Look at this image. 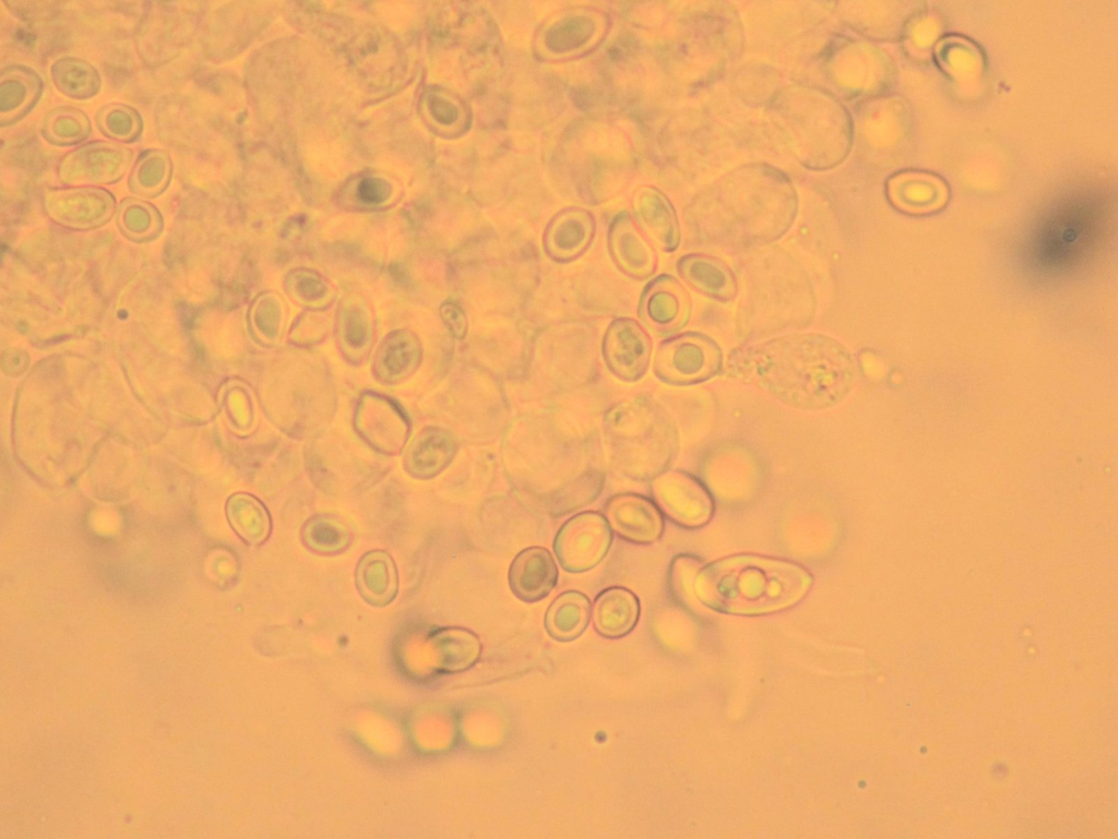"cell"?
<instances>
[{
    "label": "cell",
    "mask_w": 1118,
    "mask_h": 839,
    "mask_svg": "<svg viewBox=\"0 0 1118 839\" xmlns=\"http://www.w3.org/2000/svg\"><path fill=\"white\" fill-rule=\"evenodd\" d=\"M677 269L685 283L710 299L729 302L738 293V279L733 269L719 259L695 253L680 259Z\"/></svg>",
    "instance_id": "cell-9"
},
{
    "label": "cell",
    "mask_w": 1118,
    "mask_h": 839,
    "mask_svg": "<svg viewBox=\"0 0 1118 839\" xmlns=\"http://www.w3.org/2000/svg\"><path fill=\"white\" fill-rule=\"evenodd\" d=\"M301 542L308 551L320 555L344 552L354 541V526L343 516L320 514L302 526Z\"/></svg>",
    "instance_id": "cell-15"
},
{
    "label": "cell",
    "mask_w": 1118,
    "mask_h": 839,
    "mask_svg": "<svg viewBox=\"0 0 1118 839\" xmlns=\"http://www.w3.org/2000/svg\"><path fill=\"white\" fill-rule=\"evenodd\" d=\"M644 311L646 320L657 329L676 331L688 323L691 298L676 278L663 275L650 284Z\"/></svg>",
    "instance_id": "cell-11"
},
{
    "label": "cell",
    "mask_w": 1118,
    "mask_h": 839,
    "mask_svg": "<svg viewBox=\"0 0 1118 839\" xmlns=\"http://www.w3.org/2000/svg\"><path fill=\"white\" fill-rule=\"evenodd\" d=\"M724 357L719 345L699 332H687L665 340L657 350L655 371L674 384H693L717 375Z\"/></svg>",
    "instance_id": "cell-3"
},
{
    "label": "cell",
    "mask_w": 1118,
    "mask_h": 839,
    "mask_svg": "<svg viewBox=\"0 0 1118 839\" xmlns=\"http://www.w3.org/2000/svg\"><path fill=\"white\" fill-rule=\"evenodd\" d=\"M359 194L368 202H377L380 201L384 194V188L380 180L366 179L360 183Z\"/></svg>",
    "instance_id": "cell-18"
},
{
    "label": "cell",
    "mask_w": 1118,
    "mask_h": 839,
    "mask_svg": "<svg viewBox=\"0 0 1118 839\" xmlns=\"http://www.w3.org/2000/svg\"><path fill=\"white\" fill-rule=\"evenodd\" d=\"M356 587L370 604L382 607L390 603L397 592L399 575L391 555L383 550L364 554L355 571Z\"/></svg>",
    "instance_id": "cell-12"
},
{
    "label": "cell",
    "mask_w": 1118,
    "mask_h": 839,
    "mask_svg": "<svg viewBox=\"0 0 1118 839\" xmlns=\"http://www.w3.org/2000/svg\"><path fill=\"white\" fill-rule=\"evenodd\" d=\"M508 580L518 599L534 603L545 599L556 587L558 567L546 548L530 547L519 552L511 562Z\"/></svg>",
    "instance_id": "cell-7"
},
{
    "label": "cell",
    "mask_w": 1118,
    "mask_h": 839,
    "mask_svg": "<svg viewBox=\"0 0 1118 839\" xmlns=\"http://www.w3.org/2000/svg\"><path fill=\"white\" fill-rule=\"evenodd\" d=\"M652 345L647 334L633 320H618L605 340V355L612 371L639 379L647 369Z\"/></svg>",
    "instance_id": "cell-8"
},
{
    "label": "cell",
    "mask_w": 1118,
    "mask_h": 839,
    "mask_svg": "<svg viewBox=\"0 0 1118 839\" xmlns=\"http://www.w3.org/2000/svg\"><path fill=\"white\" fill-rule=\"evenodd\" d=\"M455 444L449 434L435 431L417 439L404 458L405 471L417 479L438 476L452 462Z\"/></svg>",
    "instance_id": "cell-14"
},
{
    "label": "cell",
    "mask_w": 1118,
    "mask_h": 839,
    "mask_svg": "<svg viewBox=\"0 0 1118 839\" xmlns=\"http://www.w3.org/2000/svg\"><path fill=\"white\" fill-rule=\"evenodd\" d=\"M591 601L576 590L564 591L548 607L545 628L558 642H571L580 637L591 620Z\"/></svg>",
    "instance_id": "cell-13"
},
{
    "label": "cell",
    "mask_w": 1118,
    "mask_h": 839,
    "mask_svg": "<svg viewBox=\"0 0 1118 839\" xmlns=\"http://www.w3.org/2000/svg\"><path fill=\"white\" fill-rule=\"evenodd\" d=\"M432 640L445 672H461L473 667L481 654L479 637L472 631L448 627L437 631Z\"/></svg>",
    "instance_id": "cell-16"
},
{
    "label": "cell",
    "mask_w": 1118,
    "mask_h": 839,
    "mask_svg": "<svg viewBox=\"0 0 1118 839\" xmlns=\"http://www.w3.org/2000/svg\"><path fill=\"white\" fill-rule=\"evenodd\" d=\"M612 542V530L605 516L597 512H583L567 520L554 541V550L561 566L571 573L595 567L607 554Z\"/></svg>",
    "instance_id": "cell-5"
},
{
    "label": "cell",
    "mask_w": 1118,
    "mask_h": 839,
    "mask_svg": "<svg viewBox=\"0 0 1118 839\" xmlns=\"http://www.w3.org/2000/svg\"><path fill=\"white\" fill-rule=\"evenodd\" d=\"M228 519L248 544L263 543L272 530V520L263 503L248 493H238L228 502Z\"/></svg>",
    "instance_id": "cell-17"
},
{
    "label": "cell",
    "mask_w": 1118,
    "mask_h": 839,
    "mask_svg": "<svg viewBox=\"0 0 1118 839\" xmlns=\"http://www.w3.org/2000/svg\"><path fill=\"white\" fill-rule=\"evenodd\" d=\"M605 518L611 530L637 544H652L664 532V515L649 498L631 492L611 496L605 505Z\"/></svg>",
    "instance_id": "cell-6"
},
{
    "label": "cell",
    "mask_w": 1118,
    "mask_h": 839,
    "mask_svg": "<svg viewBox=\"0 0 1118 839\" xmlns=\"http://www.w3.org/2000/svg\"><path fill=\"white\" fill-rule=\"evenodd\" d=\"M652 493L663 515L682 528L704 527L714 515L712 494L698 478L686 471L669 470L656 475Z\"/></svg>",
    "instance_id": "cell-4"
},
{
    "label": "cell",
    "mask_w": 1118,
    "mask_h": 839,
    "mask_svg": "<svg viewBox=\"0 0 1118 839\" xmlns=\"http://www.w3.org/2000/svg\"><path fill=\"white\" fill-rule=\"evenodd\" d=\"M640 618V601L625 587H608L597 595L592 607L594 630L602 637L619 639L633 631Z\"/></svg>",
    "instance_id": "cell-10"
},
{
    "label": "cell",
    "mask_w": 1118,
    "mask_h": 839,
    "mask_svg": "<svg viewBox=\"0 0 1118 839\" xmlns=\"http://www.w3.org/2000/svg\"><path fill=\"white\" fill-rule=\"evenodd\" d=\"M814 578L804 565L777 556L739 553L702 564L695 598L726 614L759 615L788 609L810 591Z\"/></svg>",
    "instance_id": "cell-2"
},
{
    "label": "cell",
    "mask_w": 1118,
    "mask_h": 839,
    "mask_svg": "<svg viewBox=\"0 0 1118 839\" xmlns=\"http://www.w3.org/2000/svg\"><path fill=\"white\" fill-rule=\"evenodd\" d=\"M729 374L775 400L805 411L841 404L857 381L851 350L822 333L796 332L747 344L730 352Z\"/></svg>",
    "instance_id": "cell-1"
}]
</instances>
